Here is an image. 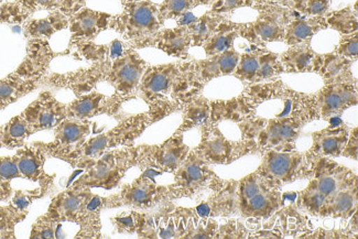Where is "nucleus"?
Masks as SVG:
<instances>
[{
	"mask_svg": "<svg viewBox=\"0 0 358 239\" xmlns=\"http://www.w3.org/2000/svg\"><path fill=\"white\" fill-rule=\"evenodd\" d=\"M168 107L164 103H159L157 110L155 108L145 114L127 118L107 133L87 139L76 151H73L64 162H68L73 169H85L92 161L103 156L107 151L120 146L129 147L145 131V128L164 117Z\"/></svg>",
	"mask_w": 358,
	"mask_h": 239,
	"instance_id": "f257e3e1",
	"label": "nucleus"
},
{
	"mask_svg": "<svg viewBox=\"0 0 358 239\" xmlns=\"http://www.w3.org/2000/svg\"><path fill=\"white\" fill-rule=\"evenodd\" d=\"M134 166H137V147L112 149L86 166L85 172L72 185L112 190Z\"/></svg>",
	"mask_w": 358,
	"mask_h": 239,
	"instance_id": "f03ea898",
	"label": "nucleus"
},
{
	"mask_svg": "<svg viewBox=\"0 0 358 239\" xmlns=\"http://www.w3.org/2000/svg\"><path fill=\"white\" fill-rule=\"evenodd\" d=\"M169 187L158 185L152 178L143 175L130 184L124 185L120 193L103 198V208L129 206L136 210H151L172 200Z\"/></svg>",
	"mask_w": 358,
	"mask_h": 239,
	"instance_id": "7ed1b4c3",
	"label": "nucleus"
},
{
	"mask_svg": "<svg viewBox=\"0 0 358 239\" xmlns=\"http://www.w3.org/2000/svg\"><path fill=\"white\" fill-rule=\"evenodd\" d=\"M164 19L156 6L148 1L128 3L120 16L110 19L108 28H113L127 40H134L136 45L148 39L159 31Z\"/></svg>",
	"mask_w": 358,
	"mask_h": 239,
	"instance_id": "20e7f679",
	"label": "nucleus"
},
{
	"mask_svg": "<svg viewBox=\"0 0 358 239\" xmlns=\"http://www.w3.org/2000/svg\"><path fill=\"white\" fill-rule=\"evenodd\" d=\"M189 147L183 143L182 133L156 146L137 147V166L174 173L189 154Z\"/></svg>",
	"mask_w": 358,
	"mask_h": 239,
	"instance_id": "39448f33",
	"label": "nucleus"
},
{
	"mask_svg": "<svg viewBox=\"0 0 358 239\" xmlns=\"http://www.w3.org/2000/svg\"><path fill=\"white\" fill-rule=\"evenodd\" d=\"M145 68L147 64L137 53L126 51L109 62L104 81L114 87L118 96H128L138 89Z\"/></svg>",
	"mask_w": 358,
	"mask_h": 239,
	"instance_id": "423d86ee",
	"label": "nucleus"
},
{
	"mask_svg": "<svg viewBox=\"0 0 358 239\" xmlns=\"http://www.w3.org/2000/svg\"><path fill=\"white\" fill-rule=\"evenodd\" d=\"M206 164L195 151L189 152L174 172V183L169 187L172 198H191L206 187L213 175Z\"/></svg>",
	"mask_w": 358,
	"mask_h": 239,
	"instance_id": "0eeeda50",
	"label": "nucleus"
},
{
	"mask_svg": "<svg viewBox=\"0 0 358 239\" xmlns=\"http://www.w3.org/2000/svg\"><path fill=\"white\" fill-rule=\"evenodd\" d=\"M92 122L89 120H66L55 128V139L51 143H40L48 158L64 161L76 151L91 133Z\"/></svg>",
	"mask_w": 358,
	"mask_h": 239,
	"instance_id": "6e6552de",
	"label": "nucleus"
},
{
	"mask_svg": "<svg viewBox=\"0 0 358 239\" xmlns=\"http://www.w3.org/2000/svg\"><path fill=\"white\" fill-rule=\"evenodd\" d=\"M109 61H99L93 63L90 68H80L68 73H49L42 80L41 85L43 87L69 89L76 96H82L93 92L99 82L104 81Z\"/></svg>",
	"mask_w": 358,
	"mask_h": 239,
	"instance_id": "1a4fd4ad",
	"label": "nucleus"
},
{
	"mask_svg": "<svg viewBox=\"0 0 358 239\" xmlns=\"http://www.w3.org/2000/svg\"><path fill=\"white\" fill-rule=\"evenodd\" d=\"M110 19L112 16L108 13L92 10L86 7L73 13L69 17L71 39L65 53H70L73 50L93 42L101 32L108 28Z\"/></svg>",
	"mask_w": 358,
	"mask_h": 239,
	"instance_id": "9d476101",
	"label": "nucleus"
},
{
	"mask_svg": "<svg viewBox=\"0 0 358 239\" xmlns=\"http://www.w3.org/2000/svg\"><path fill=\"white\" fill-rule=\"evenodd\" d=\"M21 116L28 122L34 133L55 129L61 122L66 120V104L57 101L51 92L43 91L21 113Z\"/></svg>",
	"mask_w": 358,
	"mask_h": 239,
	"instance_id": "9b49d317",
	"label": "nucleus"
},
{
	"mask_svg": "<svg viewBox=\"0 0 358 239\" xmlns=\"http://www.w3.org/2000/svg\"><path fill=\"white\" fill-rule=\"evenodd\" d=\"M90 187H70L52 198L45 217L60 225L62 223L78 224L83 214L86 202L91 195Z\"/></svg>",
	"mask_w": 358,
	"mask_h": 239,
	"instance_id": "f8f14e48",
	"label": "nucleus"
},
{
	"mask_svg": "<svg viewBox=\"0 0 358 239\" xmlns=\"http://www.w3.org/2000/svg\"><path fill=\"white\" fill-rule=\"evenodd\" d=\"M50 47L47 39H29L27 45V55L15 73L27 80L40 81L50 73V64L57 55ZM42 86V85H41Z\"/></svg>",
	"mask_w": 358,
	"mask_h": 239,
	"instance_id": "ddd939ff",
	"label": "nucleus"
},
{
	"mask_svg": "<svg viewBox=\"0 0 358 239\" xmlns=\"http://www.w3.org/2000/svg\"><path fill=\"white\" fill-rule=\"evenodd\" d=\"M181 70L178 65L153 66L145 71L138 89L148 103H160L162 96L173 91Z\"/></svg>",
	"mask_w": 358,
	"mask_h": 239,
	"instance_id": "4468645a",
	"label": "nucleus"
},
{
	"mask_svg": "<svg viewBox=\"0 0 358 239\" xmlns=\"http://www.w3.org/2000/svg\"><path fill=\"white\" fill-rule=\"evenodd\" d=\"M15 158L21 177L32 182H38L40 187L52 191L55 175H49L45 172V164L48 157L39 141L18 148Z\"/></svg>",
	"mask_w": 358,
	"mask_h": 239,
	"instance_id": "2eb2a0df",
	"label": "nucleus"
},
{
	"mask_svg": "<svg viewBox=\"0 0 358 239\" xmlns=\"http://www.w3.org/2000/svg\"><path fill=\"white\" fill-rule=\"evenodd\" d=\"M122 96L108 97L103 94L91 92L66 104V118L86 120L101 115L112 116L122 105Z\"/></svg>",
	"mask_w": 358,
	"mask_h": 239,
	"instance_id": "dca6fc26",
	"label": "nucleus"
},
{
	"mask_svg": "<svg viewBox=\"0 0 358 239\" xmlns=\"http://www.w3.org/2000/svg\"><path fill=\"white\" fill-rule=\"evenodd\" d=\"M63 0H15L0 6L1 24H21L38 11L61 10Z\"/></svg>",
	"mask_w": 358,
	"mask_h": 239,
	"instance_id": "f3484780",
	"label": "nucleus"
},
{
	"mask_svg": "<svg viewBox=\"0 0 358 239\" xmlns=\"http://www.w3.org/2000/svg\"><path fill=\"white\" fill-rule=\"evenodd\" d=\"M302 164V156L299 154L269 152L264 158L259 172L273 181L289 182L296 177Z\"/></svg>",
	"mask_w": 358,
	"mask_h": 239,
	"instance_id": "a211bd4d",
	"label": "nucleus"
},
{
	"mask_svg": "<svg viewBox=\"0 0 358 239\" xmlns=\"http://www.w3.org/2000/svg\"><path fill=\"white\" fill-rule=\"evenodd\" d=\"M192 43L187 27L168 29L164 31L155 34L148 39L138 43L139 47H157L173 57H187V50Z\"/></svg>",
	"mask_w": 358,
	"mask_h": 239,
	"instance_id": "6ab92c4d",
	"label": "nucleus"
},
{
	"mask_svg": "<svg viewBox=\"0 0 358 239\" xmlns=\"http://www.w3.org/2000/svg\"><path fill=\"white\" fill-rule=\"evenodd\" d=\"M69 27V17L61 10L52 11L41 19H29L24 24L27 39H50L53 34Z\"/></svg>",
	"mask_w": 358,
	"mask_h": 239,
	"instance_id": "aec40b11",
	"label": "nucleus"
},
{
	"mask_svg": "<svg viewBox=\"0 0 358 239\" xmlns=\"http://www.w3.org/2000/svg\"><path fill=\"white\" fill-rule=\"evenodd\" d=\"M103 198L99 195H90L85 208L78 225L80 227L76 238H99L101 237V214L103 211Z\"/></svg>",
	"mask_w": 358,
	"mask_h": 239,
	"instance_id": "412c9836",
	"label": "nucleus"
},
{
	"mask_svg": "<svg viewBox=\"0 0 358 239\" xmlns=\"http://www.w3.org/2000/svg\"><path fill=\"white\" fill-rule=\"evenodd\" d=\"M348 130H324L313 137L312 151L322 156H341L348 143Z\"/></svg>",
	"mask_w": 358,
	"mask_h": 239,
	"instance_id": "4be33fe9",
	"label": "nucleus"
},
{
	"mask_svg": "<svg viewBox=\"0 0 358 239\" xmlns=\"http://www.w3.org/2000/svg\"><path fill=\"white\" fill-rule=\"evenodd\" d=\"M278 201L279 195L266 187L252 198L241 202V208L246 216H267L277 208Z\"/></svg>",
	"mask_w": 358,
	"mask_h": 239,
	"instance_id": "5701e85b",
	"label": "nucleus"
},
{
	"mask_svg": "<svg viewBox=\"0 0 358 239\" xmlns=\"http://www.w3.org/2000/svg\"><path fill=\"white\" fill-rule=\"evenodd\" d=\"M355 177L348 178L345 168H340V169H325L320 172L317 180L314 181V185L317 187L320 192L324 194L329 200L338 194L342 190L344 185L350 184V181H353Z\"/></svg>",
	"mask_w": 358,
	"mask_h": 239,
	"instance_id": "b1692460",
	"label": "nucleus"
},
{
	"mask_svg": "<svg viewBox=\"0 0 358 239\" xmlns=\"http://www.w3.org/2000/svg\"><path fill=\"white\" fill-rule=\"evenodd\" d=\"M194 151L204 161L221 164L229 158L231 143L214 133L203 138L200 146Z\"/></svg>",
	"mask_w": 358,
	"mask_h": 239,
	"instance_id": "393cba45",
	"label": "nucleus"
},
{
	"mask_svg": "<svg viewBox=\"0 0 358 239\" xmlns=\"http://www.w3.org/2000/svg\"><path fill=\"white\" fill-rule=\"evenodd\" d=\"M356 206H357V187H356V182L353 184L352 181L350 184L343 187L338 194H335L331 198L327 215L346 217L355 211Z\"/></svg>",
	"mask_w": 358,
	"mask_h": 239,
	"instance_id": "a878e982",
	"label": "nucleus"
},
{
	"mask_svg": "<svg viewBox=\"0 0 358 239\" xmlns=\"http://www.w3.org/2000/svg\"><path fill=\"white\" fill-rule=\"evenodd\" d=\"M356 101L355 94L345 87H338L327 92L322 99V110L324 116L338 114L348 105Z\"/></svg>",
	"mask_w": 358,
	"mask_h": 239,
	"instance_id": "bb28decb",
	"label": "nucleus"
},
{
	"mask_svg": "<svg viewBox=\"0 0 358 239\" xmlns=\"http://www.w3.org/2000/svg\"><path fill=\"white\" fill-rule=\"evenodd\" d=\"M28 210H19L9 203L0 205V238H15V229L28 216Z\"/></svg>",
	"mask_w": 358,
	"mask_h": 239,
	"instance_id": "cd10ccee",
	"label": "nucleus"
},
{
	"mask_svg": "<svg viewBox=\"0 0 358 239\" xmlns=\"http://www.w3.org/2000/svg\"><path fill=\"white\" fill-rule=\"evenodd\" d=\"M238 63V55L234 51H225L213 60L203 62L201 71L203 76H216L217 74H229L233 72Z\"/></svg>",
	"mask_w": 358,
	"mask_h": 239,
	"instance_id": "c85d7f7f",
	"label": "nucleus"
},
{
	"mask_svg": "<svg viewBox=\"0 0 358 239\" xmlns=\"http://www.w3.org/2000/svg\"><path fill=\"white\" fill-rule=\"evenodd\" d=\"M296 125L291 122H279L267 128L262 133L260 143L262 146L273 147L294 139L296 135Z\"/></svg>",
	"mask_w": 358,
	"mask_h": 239,
	"instance_id": "c756f323",
	"label": "nucleus"
},
{
	"mask_svg": "<svg viewBox=\"0 0 358 239\" xmlns=\"http://www.w3.org/2000/svg\"><path fill=\"white\" fill-rule=\"evenodd\" d=\"M302 203L306 210L313 214L327 215V208L330 200L324 194L317 190V187L312 182L303 193H302Z\"/></svg>",
	"mask_w": 358,
	"mask_h": 239,
	"instance_id": "7c9ffc66",
	"label": "nucleus"
},
{
	"mask_svg": "<svg viewBox=\"0 0 358 239\" xmlns=\"http://www.w3.org/2000/svg\"><path fill=\"white\" fill-rule=\"evenodd\" d=\"M215 21L210 18H202L199 21H194L193 24L187 26L191 40L194 45H201L203 42L210 39V34L215 30Z\"/></svg>",
	"mask_w": 358,
	"mask_h": 239,
	"instance_id": "2f4dec72",
	"label": "nucleus"
},
{
	"mask_svg": "<svg viewBox=\"0 0 358 239\" xmlns=\"http://www.w3.org/2000/svg\"><path fill=\"white\" fill-rule=\"evenodd\" d=\"M49 193H51V190L42 187H36L31 191H15L10 203H13V205L19 210H28L32 203L39 198H45Z\"/></svg>",
	"mask_w": 358,
	"mask_h": 239,
	"instance_id": "473e14b6",
	"label": "nucleus"
},
{
	"mask_svg": "<svg viewBox=\"0 0 358 239\" xmlns=\"http://www.w3.org/2000/svg\"><path fill=\"white\" fill-rule=\"evenodd\" d=\"M193 3L194 0H164V3L160 5L159 13L164 21L185 13L192 7Z\"/></svg>",
	"mask_w": 358,
	"mask_h": 239,
	"instance_id": "72a5a7b5",
	"label": "nucleus"
},
{
	"mask_svg": "<svg viewBox=\"0 0 358 239\" xmlns=\"http://www.w3.org/2000/svg\"><path fill=\"white\" fill-rule=\"evenodd\" d=\"M57 226V223L45 217L43 214L32 225L30 238H55Z\"/></svg>",
	"mask_w": 358,
	"mask_h": 239,
	"instance_id": "f704fd0d",
	"label": "nucleus"
},
{
	"mask_svg": "<svg viewBox=\"0 0 358 239\" xmlns=\"http://www.w3.org/2000/svg\"><path fill=\"white\" fill-rule=\"evenodd\" d=\"M234 38H235L234 34H221L206 40V45H204L206 55H216L225 52L231 47Z\"/></svg>",
	"mask_w": 358,
	"mask_h": 239,
	"instance_id": "c9c22d12",
	"label": "nucleus"
},
{
	"mask_svg": "<svg viewBox=\"0 0 358 239\" xmlns=\"http://www.w3.org/2000/svg\"><path fill=\"white\" fill-rule=\"evenodd\" d=\"M317 27L310 24L308 21H299L290 27L288 32L289 43H298L308 38L312 37L317 31Z\"/></svg>",
	"mask_w": 358,
	"mask_h": 239,
	"instance_id": "e433bc0d",
	"label": "nucleus"
},
{
	"mask_svg": "<svg viewBox=\"0 0 358 239\" xmlns=\"http://www.w3.org/2000/svg\"><path fill=\"white\" fill-rule=\"evenodd\" d=\"M21 177L18 169L16 158L13 157H1L0 158V182L11 183L13 179Z\"/></svg>",
	"mask_w": 358,
	"mask_h": 239,
	"instance_id": "4c0bfd02",
	"label": "nucleus"
},
{
	"mask_svg": "<svg viewBox=\"0 0 358 239\" xmlns=\"http://www.w3.org/2000/svg\"><path fill=\"white\" fill-rule=\"evenodd\" d=\"M206 118V110L202 105L195 104L193 106H189L187 114H185V122L182 124L180 129L178 130V133H182V131H185V130L192 128L193 126L199 125Z\"/></svg>",
	"mask_w": 358,
	"mask_h": 239,
	"instance_id": "58836bf2",
	"label": "nucleus"
},
{
	"mask_svg": "<svg viewBox=\"0 0 358 239\" xmlns=\"http://www.w3.org/2000/svg\"><path fill=\"white\" fill-rule=\"evenodd\" d=\"M110 222L118 233H128V234L136 233V216L134 211L130 212L129 214L115 216L110 219Z\"/></svg>",
	"mask_w": 358,
	"mask_h": 239,
	"instance_id": "ea45409f",
	"label": "nucleus"
},
{
	"mask_svg": "<svg viewBox=\"0 0 358 239\" xmlns=\"http://www.w3.org/2000/svg\"><path fill=\"white\" fill-rule=\"evenodd\" d=\"M260 68V60L255 55H245L239 64L238 72L239 75L243 78H254L257 74Z\"/></svg>",
	"mask_w": 358,
	"mask_h": 239,
	"instance_id": "a19ab883",
	"label": "nucleus"
},
{
	"mask_svg": "<svg viewBox=\"0 0 358 239\" xmlns=\"http://www.w3.org/2000/svg\"><path fill=\"white\" fill-rule=\"evenodd\" d=\"M256 31L266 41L279 39L281 36V29L273 21H262L256 27Z\"/></svg>",
	"mask_w": 358,
	"mask_h": 239,
	"instance_id": "79ce46f5",
	"label": "nucleus"
},
{
	"mask_svg": "<svg viewBox=\"0 0 358 239\" xmlns=\"http://www.w3.org/2000/svg\"><path fill=\"white\" fill-rule=\"evenodd\" d=\"M313 55L309 52H296L291 57V63L298 71L306 70L311 64Z\"/></svg>",
	"mask_w": 358,
	"mask_h": 239,
	"instance_id": "37998d69",
	"label": "nucleus"
},
{
	"mask_svg": "<svg viewBox=\"0 0 358 239\" xmlns=\"http://www.w3.org/2000/svg\"><path fill=\"white\" fill-rule=\"evenodd\" d=\"M86 0H63L62 11L68 17L72 16L73 13L85 7Z\"/></svg>",
	"mask_w": 358,
	"mask_h": 239,
	"instance_id": "c03bdc74",
	"label": "nucleus"
},
{
	"mask_svg": "<svg viewBox=\"0 0 358 239\" xmlns=\"http://www.w3.org/2000/svg\"><path fill=\"white\" fill-rule=\"evenodd\" d=\"M357 130L355 129L350 136V140L346 143L345 148L342 152L343 156L357 160Z\"/></svg>",
	"mask_w": 358,
	"mask_h": 239,
	"instance_id": "a18cd8bd",
	"label": "nucleus"
},
{
	"mask_svg": "<svg viewBox=\"0 0 358 239\" xmlns=\"http://www.w3.org/2000/svg\"><path fill=\"white\" fill-rule=\"evenodd\" d=\"M340 53L345 57H356L358 53L357 38H352L340 47Z\"/></svg>",
	"mask_w": 358,
	"mask_h": 239,
	"instance_id": "49530a36",
	"label": "nucleus"
},
{
	"mask_svg": "<svg viewBox=\"0 0 358 239\" xmlns=\"http://www.w3.org/2000/svg\"><path fill=\"white\" fill-rule=\"evenodd\" d=\"M260 78H268L275 74V62L266 60L265 62H260V68L257 72Z\"/></svg>",
	"mask_w": 358,
	"mask_h": 239,
	"instance_id": "de8ad7c7",
	"label": "nucleus"
},
{
	"mask_svg": "<svg viewBox=\"0 0 358 239\" xmlns=\"http://www.w3.org/2000/svg\"><path fill=\"white\" fill-rule=\"evenodd\" d=\"M13 195L11 183L0 182V203L8 202Z\"/></svg>",
	"mask_w": 358,
	"mask_h": 239,
	"instance_id": "09e8293b",
	"label": "nucleus"
},
{
	"mask_svg": "<svg viewBox=\"0 0 358 239\" xmlns=\"http://www.w3.org/2000/svg\"><path fill=\"white\" fill-rule=\"evenodd\" d=\"M1 148L15 149L5 125L0 126V149Z\"/></svg>",
	"mask_w": 358,
	"mask_h": 239,
	"instance_id": "8fccbe9b",
	"label": "nucleus"
},
{
	"mask_svg": "<svg viewBox=\"0 0 358 239\" xmlns=\"http://www.w3.org/2000/svg\"><path fill=\"white\" fill-rule=\"evenodd\" d=\"M327 8V3L325 0H313L309 6V11L314 15H319L323 13Z\"/></svg>",
	"mask_w": 358,
	"mask_h": 239,
	"instance_id": "3c124183",
	"label": "nucleus"
},
{
	"mask_svg": "<svg viewBox=\"0 0 358 239\" xmlns=\"http://www.w3.org/2000/svg\"><path fill=\"white\" fill-rule=\"evenodd\" d=\"M239 3H241V0H225V8H234V7H236Z\"/></svg>",
	"mask_w": 358,
	"mask_h": 239,
	"instance_id": "603ef678",
	"label": "nucleus"
},
{
	"mask_svg": "<svg viewBox=\"0 0 358 239\" xmlns=\"http://www.w3.org/2000/svg\"><path fill=\"white\" fill-rule=\"evenodd\" d=\"M3 5V0H0V6Z\"/></svg>",
	"mask_w": 358,
	"mask_h": 239,
	"instance_id": "864d4df0",
	"label": "nucleus"
}]
</instances>
